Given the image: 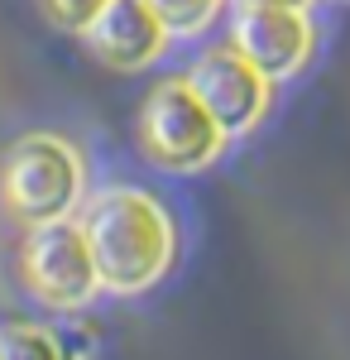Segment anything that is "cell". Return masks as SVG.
Returning a JSON list of instances; mask_svg holds the SVG:
<instances>
[{
  "label": "cell",
  "instance_id": "cell-1",
  "mask_svg": "<svg viewBox=\"0 0 350 360\" xmlns=\"http://www.w3.org/2000/svg\"><path fill=\"white\" fill-rule=\"evenodd\" d=\"M86 245L101 274V293L110 298H144L178 269L183 226L168 197L135 178L91 183L77 212Z\"/></svg>",
  "mask_w": 350,
  "mask_h": 360
},
{
  "label": "cell",
  "instance_id": "cell-2",
  "mask_svg": "<svg viewBox=\"0 0 350 360\" xmlns=\"http://www.w3.org/2000/svg\"><path fill=\"white\" fill-rule=\"evenodd\" d=\"M91 183V154L63 125H25L0 144V212L20 231L77 217Z\"/></svg>",
  "mask_w": 350,
  "mask_h": 360
},
{
  "label": "cell",
  "instance_id": "cell-3",
  "mask_svg": "<svg viewBox=\"0 0 350 360\" xmlns=\"http://www.w3.org/2000/svg\"><path fill=\"white\" fill-rule=\"evenodd\" d=\"M135 144L149 168H159L168 178H192L226 159L231 135L216 125V115L178 72V77H159L144 91L135 111Z\"/></svg>",
  "mask_w": 350,
  "mask_h": 360
},
{
  "label": "cell",
  "instance_id": "cell-4",
  "mask_svg": "<svg viewBox=\"0 0 350 360\" xmlns=\"http://www.w3.org/2000/svg\"><path fill=\"white\" fill-rule=\"evenodd\" d=\"M15 274L29 298L53 317H77L101 298V274H96V259H91L77 217L20 231Z\"/></svg>",
  "mask_w": 350,
  "mask_h": 360
},
{
  "label": "cell",
  "instance_id": "cell-5",
  "mask_svg": "<svg viewBox=\"0 0 350 360\" xmlns=\"http://www.w3.org/2000/svg\"><path fill=\"white\" fill-rule=\"evenodd\" d=\"M192 82V91L202 96V106L216 115V125L231 139L254 135L273 111L278 82H269L235 44H216L192 58V68L183 72Z\"/></svg>",
  "mask_w": 350,
  "mask_h": 360
},
{
  "label": "cell",
  "instance_id": "cell-6",
  "mask_svg": "<svg viewBox=\"0 0 350 360\" xmlns=\"http://www.w3.org/2000/svg\"><path fill=\"white\" fill-rule=\"evenodd\" d=\"M231 44L269 82H293L317 53V20L302 5H231Z\"/></svg>",
  "mask_w": 350,
  "mask_h": 360
},
{
  "label": "cell",
  "instance_id": "cell-7",
  "mask_svg": "<svg viewBox=\"0 0 350 360\" xmlns=\"http://www.w3.org/2000/svg\"><path fill=\"white\" fill-rule=\"evenodd\" d=\"M82 44L101 68L130 77V72L159 68L168 58V49H173V34L163 29V20L144 0H110L106 15L82 34Z\"/></svg>",
  "mask_w": 350,
  "mask_h": 360
},
{
  "label": "cell",
  "instance_id": "cell-8",
  "mask_svg": "<svg viewBox=\"0 0 350 360\" xmlns=\"http://www.w3.org/2000/svg\"><path fill=\"white\" fill-rule=\"evenodd\" d=\"M86 332L77 322H0V360H86Z\"/></svg>",
  "mask_w": 350,
  "mask_h": 360
},
{
  "label": "cell",
  "instance_id": "cell-9",
  "mask_svg": "<svg viewBox=\"0 0 350 360\" xmlns=\"http://www.w3.org/2000/svg\"><path fill=\"white\" fill-rule=\"evenodd\" d=\"M144 5L159 15L163 29H168L173 44H178V39H202V34L226 15L231 0H144Z\"/></svg>",
  "mask_w": 350,
  "mask_h": 360
},
{
  "label": "cell",
  "instance_id": "cell-10",
  "mask_svg": "<svg viewBox=\"0 0 350 360\" xmlns=\"http://www.w3.org/2000/svg\"><path fill=\"white\" fill-rule=\"evenodd\" d=\"M110 0H39V10L48 15V25L63 29V34H72V39H82L86 29L96 25L101 15H106Z\"/></svg>",
  "mask_w": 350,
  "mask_h": 360
},
{
  "label": "cell",
  "instance_id": "cell-11",
  "mask_svg": "<svg viewBox=\"0 0 350 360\" xmlns=\"http://www.w3.org/2000/svg\"><path fill=\"white\" fill-rule=\"evenodd\" d=\"M231 5H302V10H312V0H231Z\"/></svg>",
  "mask_w": 350,
  "mask_h": 360
},
{
  "label": "cell",
  "instance_id": "cell-12",
  "mask_svg": "<svg viewBox=\"0 0 350 360\" xmlns=\"http://www.w3.org/2000/svg\"><path fill=\"white\" fill-rule=\"evenodd\" d=\"M336 5H350V0H336Z\"/></svg>",
  "mask_w": 350,
  "mask_h": 360
}]
</instances>
